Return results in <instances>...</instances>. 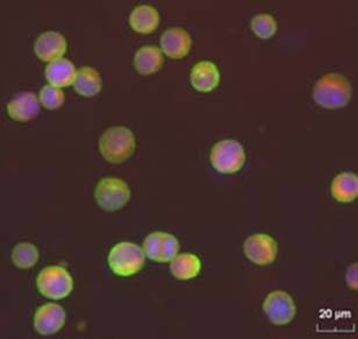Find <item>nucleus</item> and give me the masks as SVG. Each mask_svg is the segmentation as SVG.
<instances>
[{
	"label": "nucleus",
	"instance_id": "6e6552de",
	"mask_svg": "<svg viewBox=\"0 0 358 339\" xmlns=\"http://www.w3.org/2000/svg\"><path fill=\"white\" fill-rule=\"evenodd\" d=\"M263 310L275 326L289 324L296 316V305L293 298L282 291H272L266 296Z\"/></svg>",
	"mask_w": 358,
	"mask_h": 339
},
{
	"label": "nucleus",
	"instance_id": "f8f14e48",
	"mask_svg": "<svg viewBox=\"0 0 358 339\" xmlns=\"http://www.w3.org/2000/svg\"><path fill=\"white\" fill-rule=\"evenodd\" d=\"M192 40L189 33L180 27H171L163 32L161 36V50L168 57L180 60L189 54Z\"/></svg>",
	"mask_w": 358,
	"mask_h": 339
},
{
	"label": "nucleus",
	"instance_id": "f3484780",
	"mask_svg": "<svg viewBox=\"0 0 358 339\" xmlns=\"http://www.w3.org/2000/svg\"><path fill=\"white\" fill-rule=\"evenodd\" d=\"M162 50L156 46H143L134 56V67L141 75H152L163 67Z\"/></svg>",
	"mask_w": 358,
	"mask_h": 339
},
{
	"label": "nucleus",
	"instance_id": "5701e85b",
	"mask_svg": "<svg viewBox=\"0 0 358 339\" xmlns=\"http://www.w3.org/2000/svg\"><path fill=\"white\" fill-rule=\"evenodd\" d=\"M40 104L47 110H57L64 103V92L59 88L47 84L38 94Z\"/></svg>",
	"mask_w": 358,
	"mask_h": 339
},
{
	"label": "nucleus",
	"instance_id": "412c9836",
	"mask_svg": "<svg viewBox=\"0 0 358 339\" xmlns=\"http://www.w3.org/2000/svg\"><path fill=\"white\" fill-rule=\"evenodd\" d=\"M38 251L31 242H19L12 251V261L17 268L28 270L38 261Z\"/></svg>",
	"mask_w": 358,
	"mask_h": 339
},
{
	"label": "nucleus",
	"instance_id": "423d86ee",
	"mask_svg": "<svg viewBox=\"0 0 358 339\" xmlns=\"http://www.w3.org/2000/svg\"><path fill=\"white\" fill-rule=\"evenodd\" d=\"M94 198L100 208L105 212H117L129 201L131 189L121 179L105 177L96 184Z\"/></svg>",
	"mask_w": 358,
	"mask_h": 339
},
{
	"label": "nucleus",
	"instance_id": "9b49d317",
	"mask_svg": "<svg viewBox=\"0 0 358 339\" xmlns=\"http://www.w3.org/2000/svg\"><path fill=\"white\" fill-rule=\"evenodd\" d=\"M66 40L61 33L57 32H45L35 41V55L43 62L52 63L57 60L63 59L66 54Z\"/></svg>",
	"mask_w": 358,
	"mask_h": 339
},
{
	"label": "nucleus",
	"instance_id": "4be33fe9",
	"mask_svg": "<svg viewBox=\"0 0 358 339\" xmlns=\"http://www.w3.org/2000/svg\"><path fill=\"white\" fill-rule=\"evenodd\" d=\"M250 27L256 36H259L262 40H266L275 34L277 22H275V18L270 14H257L256 17L252 18Z\"/></svg>",
	"mask_w": 358,
	"mask_h": 339
},
{
	"label": "nucleus",
	"instance_id": "a211bd4d",
	"mask_svg": "<svg viewBox=\"0 0 358 339\" xmlns=\"http://www.w3.org/2000/svg\"><path fill=\"white\" fill-rule=\"evenodd\" d=\"M77 94L83 97H93L99 94L103 88V81L99 73L91 67H82L77 70L76 78L73 84Z\"/></svg>",
	"mask_w": 358,
	"mask_h": 339
},
{
	"label": "nucleus",
	"instance_id": "39448f33",
	"mask_svg": "<svg viewBox=\"0 0 358 339\" xmlns=\"http://www.w3.org/2000/svg\"><path fill=\"white\" fill-rule=\"evenodd\" d=\"M245 162V148L233 139L217 142L210 152V163L221 174L238 173Z\"/></svg>",
	"mask_w": 358,
	"mask_h": 339
},
{
	"label": "nucleus",
	"instance_id": "1a4fd4ad",
	"mask_svg": "<svg viewBox=\"0 0 358 339\" xmlns=\"http://www.w3.org/2000/svg\"><path fill=\"white\" fill-rule=\"evenodd\" d=\"M243 249L245 256L259 266H266L273 263L278 253L275 239L264 233L250 235L245 240Z\"/></svg>",
	"mask_w": 358,
	"mask_h": 339
},
{
	"label": "nucleus",
	"instance_id": "b1692460",
	"mask_svg": "<svg viewBox=\"0 0 358 339\" xmlns=\"http://www.w3.org/2000/svg\"><path fill=\"white\" fill-rule=\"evenodd\" d=\"M347 284L349 287L357 291V263H354L352 266L349 267L348 273H347Z\"/></svg>",
	"mask_w": 358,
	"mask_h": 339
},
{
	"label": "nucleus",
	"instance_id": "6ab92c4d",
	"mask_svg": "<svg viewBox=\"0 0 358 339\" xmlns=\"http://www.w3.org/2000/svg\"><path fill=\"white\" fill-rule=\"evenodd\" d=\"M331 195L336 201L349 203L358 196V177L352 173H341L331 184Z\"/></svg>",
	"mask_w": 358,
	"mask_h": 339
},
{
	"label": "nucleus",
	"instance_id": "aec40b11",
	"mask_svg": "<svg viewBox=\"0 0 358 339\" xmlns=\"http://www.w3.org/2000/svg\"><path fill=\"white\" fill-rule=\"evenodd\" d=\"M201 270V263L199 258L191 253H182L177 254L170 261V270L173 277L178 280H189L198 277Z\"/></svg>",
	"mask_w": 358,
	"mask_h": 339
},
{
	"label": "nucleus",
	"instance_id": "9d476101",
	"mask_svg": "<svg viewBox=\"0 0 358 339\" xmlns=\"http://www.w3.org/2000/svg\"><path fill=\"white\" fill-rule=\"evenodd\" d=\"M66 314L57 303L42 305L34 316V328L40 335H54L66 324Z\"/></svg>",
	"mask_w": 358,
	"mask_h": 339
},
{
	"label": "nucleus",
	"instance_id": "f257e3e1",
	"mask_svg": "<svg viewBox=\"0 0 358 339\" xmlns=\"http://www.w3.org/2000/svg\"><path fill=\"white\" fill-rule=\"evenodd\" d=\"M352 84L341 74L331 73L321 77L313 89V98L321 108L338 110L352 99Z\"/></svg>",
	"mask_w": 358,
	"mask_h": 339
},
{
	"label": "nucleus",
	"instance_id": "2eb2a0df",
	"mask_svg": "<svg viewBox=\"0 0 358 339\" xmlns=\"http://www.w3.org/2000/svg\"><path fill=\"white\" fill-rule=\"evenodd\" d=\"M76 74V67L68 59H59L48 63L45 68V78L48 83L59 89L73 85Z\"/></svg>",
	"mask_w": 358,
	"mask_h": 339
},
{
	"label": "nucleus",
	"instance_id": "dca6fc26",
	"mask_svg": "<svg viewBox=\"0 0 358 339\" xmlns=\"http://www.w3.org/2000/svg\"><path fill=\"white\" fill-rule=\"evenodd\" d=\"M159 14L155 7L140 5L129 15V25L133 31L140 34H150L159 27Z\"/></svg>",
	"mask_w": 358,
	"mask_h": 339
},
{
	"label": "nucleus",
	"instance_id": "f03ea898",
	"mask_svg": "<svg viewBox=\"0 0 358 339\" xmlns=\"http://www.w3.org/2000/svg\"><path fill=\"white\" fill-rule=\"evenodd\" d=\"M135 146L134 133L124 126L108 128L99 140L101 156L110 163L127 161L133 155Z\"/></svg>",
	"mask_w": 358,
	"mask_h": 339
},
{
	"label": "nucleus",
	"instance_id": "20e7f679",
	"mask_svg": "<svg viewBox=\"0 0 358 339\" xmlns=\"http://www.w3.org/2000/svg\"><path fill=\"white\" fill-rule=\"evenodd\" d=\"M36 286L45 298L62 300L71 294L73 280L66 268L62 266L45 267L36 277Z\"/></svg>",
	"mask_w": 358,
	"mask_h": 339
},
{
	"label": "nucleus",
	"instance_id": "ddd939ff",
	"mask_svg": "<svg viewBox=\"0 0 358 339\" xmlns=\"http://www.w3.org/2000/svg\"><path fill=\"white\" fill-rule=\"evenodd\" d=\"M7 112L14 120L21 123L31 120L40 112L38 97L33 92L17 95L7 105Z\"/></svg>",
	"mask_w": 358,
	"mask_h": 339
},
{
	"label": "nucleus",
	"instance_id": "7ed1b4c3",
	"mask_svg": "<svg viewBox=\"0 0 358 339\" xmlns=\"http://www.w3.org/2000/svg\"><path fill=\"white\" fill-rule=\"evenodd\" d=\"M145 251L134 242H119L108 254L110 268L119 277H131L138 273L145 266Z\"/></svg>",
	"mask_w": 358,
	"mask_h": 339
},
{
	"label": "nucleus",
	"instance_id": "4468645a",
	"mask_svg": "<svg viewBox=\"0 0 358 339\" xmlns=\"http://www.w3.org/2000/svg\"><path fill=\"white\" fill-rule=\"evenodd\" d=\"M189 80L196 91L210 92L220 83V73L213 62L201 61L193 67Z\"/></svg>",
	"mask_w": 358,
	"mask_h": 339
},
{
	"label": "nucleus",
	"instance_id": "0eeeda50",
	"mask_svg": "<svg viewBox=\"0 0 358 339\" xmlns=\"http://www.w3.org/2000/svg\"><path fill=\"white\" fill-rule=\"evenodd\" d=\"M143 251L152 261L170 263L178 254V239L168 232H152L143 242Z\"/></svg>",
	"mask_w": 358,
	"mask_h": 339
}]
</instances>
